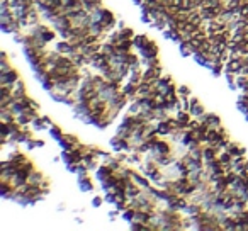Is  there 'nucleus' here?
<instances>
[{"mask_svg":"<svg viewBox=\"0 0 248 231\" xmlns=\"http://www.w3.org/2000/svg\"><path fill=\"white\" fill-rule=\"evenodd\" d=\"M240 68H241V61H238V60H233V61L230 63V70L236 71V70H240Z\"/></svg>","mask_w":248,"mask_h":231,"instance_id":"1","label":"nucleus"}]
</instances>
